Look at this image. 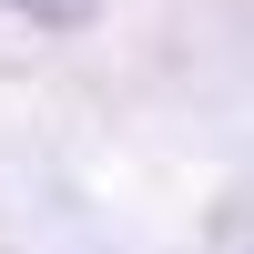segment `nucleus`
<instances>
[{"mask_svg": "<svg viewBox=\"0 0 254 254\" xmlns=\"http://www.w3.org/2000/svg\"><path fill=\"white\" fill-rule=\"evenodd\" d=\"M0 10H20V20H92L102 0H0Z\"/></svg>", "mask_w": 254, "mask_h": 254, "instance_id": "obj_1", "label": "nucleus"}]
</instances>
